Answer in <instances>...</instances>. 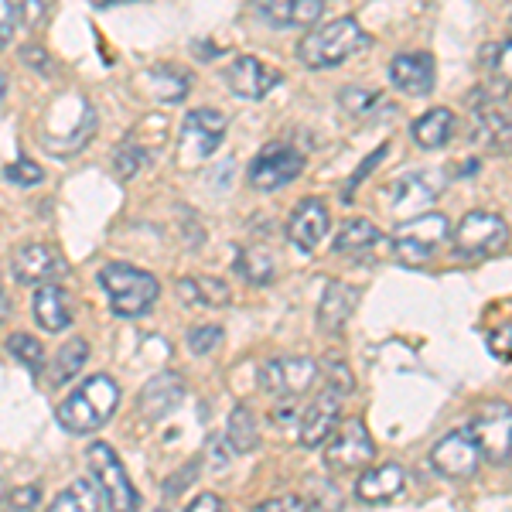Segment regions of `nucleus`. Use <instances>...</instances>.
<instances>
[{"label":"nucleus","instance_id":"f257e3e1","mask_svg":"<svg viewBox=\"0 0 512 512\" xmlns=\"http://www.w3.org/2000/svg\"><path fill=\"white\" fill-rule=\"evenodd\" d=\"M117 407H120V386L106 373H96L86 383H79L76 393L65 396L59 410H55V420L69 434H93L117 414Z\"/></svg>","mask_w":512,"mask_h":512},{"label":"nucleus","instance_id":"f03ea898","mask_svg":"<svg viewBox=\"0 0 512 512\" xmlns=\"http://www.w3.org/2000/svg\"><path fill=\"white\" fill-rule=\"evenodd\" d=\"M369 45V35L362 31V24L345 14V18L325 21L318 28H311L308 35L297 41V59L308 69H338L342 62H349L352 55H359Z\"/></svg>","mask_w":512,"mask_h":512},{"label":"nucleus","instance_id":"7ed1b4c3","mask_svg":"<svg viewBox=\"0 0 512 512\" xmlns=\"http://www.w3.org/2000/svg\"><path fill=\"white\" fill-rule=\"evenodd\" d=\"M99 287L110 297V311L117 318H140L151 311V304L161 297V284L154 274L130 263H106L99 270Z\"/></svg>","mask_w":512,"mask_h":512},{"label":"nucleus","instance_id":"20e7f679","mask_svg":"<svg viewBox=\"0 0 512 512\" xmlns=\"http://www.w3.org/2000/svg\"><path fill=\"white\" fill-rule=\"evenodd\" d=\"M86 465H89V472L96 475L99 489H103L106 502H110L113 512H137L140 509V495L134 489V482H130L127 468H123L120 454L113 451L110 444H106V441L89 444Z\"/></svg>","mask_w":512,"mask_h":512},{"label":"nucleus","instance_id":"39448f33","mask_svg":"<svg viewBox=\"0 0 512 512\" xmlns=\"http://www.w3.org/2000/svg\"><path fill=\"white\" fill-rule=\"evenodd\" d=\"M376 458V441L369 434V427L362 420H342L338 431L325 441V465L328 472L335 475H352V472H362L369 468Z\"/></svg>","mask_w":512,"mask_h":512},{"label":"nucleus","instance_id":"423d86ee","mask_svg":"<svg viewBox=\"0 0 512 512\" xmlns=\"http://www.w3.org/2000/svg\"><path fill=\"white\" fill-rule=\"evenodd\" d=\"M506 243L509 226L495 212H468L454 229V256H461V260H482V256L506 250Z\"/></svg>","mask_w":512,"mask_h":512},{"label":"nucleus","instance_id":"0eeeda50","mask_svg":"<svg viewBox=\"0 0 512 512\" xmlns=\"http://www.w3.org/2000/svg\"><path fill=\"white\" fill-rule=\"evenodd\" d=\"M478 454L492 465H506L512 458V407L502 400H489L468 424Z\"/></svg>","mask_w":512,"mask_h":512},{"label":"nucleus","instance_id":"6e6552de","mask_svg":"<svg viewBox=\"0 0 512 512\" xmlns=\"http://www.w3.org/2000/svg\"><path fill=\"white\" fill-rule=\"evenodd\" d=\"M444 192L441 171H410L386 188V209L393 216H424Z\"/></svg>","mask_w":512,"mask_h":512},{"label":"nucleus","instance_id":"1a4fd4ad","mask_svg":"<svg viewBox=\"0 0 512 512\" xmlns=\"http://www.w3.org/2000/svg\"><path fill=\"white\" fill-rule=\"evenodd\" d=\"M451 236V222L441 212H424V216L407 219L393 236V250L400 260L410 263H424L444 239Z\"/></svg>","mask_w":512,"mask_h":512},{"label":"nucleus","instance_id":"9d476101","mask_svg":"<svg viewBox=\"0 0 512 512\" xmlns=\"http://www.w3.org/2000/svg\"><path fill=\"white\" fill-rule=\"evenodd\" d=\"M229 120L222 117L212 106H198V110L185 113V123H181V161L185 164H198L219 151L222 137H226Z\"/></svg>","mask_w":512,"mask_h":512},{"label":"nucleus","instance_id":"9b49d317","mask_svg":"<svg viewBox=\"0 0 512 512\" xmlns=\"http://www.w3.org/2000/svg\"><path fill=\"white\" fill-rule=\"evenodd\" d=\"M301 171H304L301 151H294L291 144H267L250 161L246 178H250L256 192H277V188L291 185L294 178H301Z\"/></svg>","mask_w":512,"mask_h":512},{"label":"nucleus","instance_id":"f8f14e48","mask_svg":"<svg viewBox=\"0 0 512 512\" xmlns=\"http://www.w3.org/2000/svg\"><path fill=\"white\" fill-rule=\"evenodd\" d=\"M260 386L270 396H301L315 386L318 379V362L315 359H304V355H294V359H270L260 366Z\"/></svg>","mask_w":512,"mask_h":512},{"label":"nucleus","instance_id":"ddd939ff","mask_svg":"<svg viewBox=\"0 0 512 512\" xmlns=\"http://www.w3.org/2000/svg\"><path fill=\"white\" fill-rule=\"evenodd\" d=\"M472 144L485 147V151H492V154H506L512 147V113L499 103V99L475 96Z\"/></svg>","mask_w":512,"mask_h":512},{"label":"nucleus","instance_id":"4468645a","mask_svg":"<svg viewBox=\"0 0 512 512\" xmlns=\"http://www.w3.org/2000/svg\"><path fill=\"white\" fill-rule=\"evenodd\" d=\"M478 461H482V454H478V444L468 427L444 434L431 451L434 472L444 478H472L478 472Z\"/></svg>","mask_w":512,"mask_h":512},{"label":"nucleus","instance_id":"2eb2a0df","mask_svg":"<svg viewBox=\"0 0 512 512\" xmlns=\"http://www.w3.org/2000/svg\"><path fill=\"white\" fill-rule=\"evenodd\" d=\"M226 82L233 89V96L253 103V99H267L274 93L280 82H284V76H280L274 65L256 59V55H239V59L226 65Z\"/></svg>","mask_w":512,"mask_h":512},{"label":"nucleus","instance_id":"dca6fc26","mask_svg":"<svg viewBox=\"0 0 512 512\" xmlns=\"http://www.w3.org/2000/svg\"><path fill=\"white\" fill-rule=\"evenodd\" d=\"M342 403L345 396L328 390L318 393L315 400H311V407L301 414V431H297V441L304 444V448H325V441L338 431V420H342Z\"/></svg>","mask_w":512,"mask_h":512},{"label":"nucleus","instance_id":"f3484780","mask_svg":"<svg viewBox=\"0 0 512 512\" xmlns=\"http://www.w3.org/2000/svg\"><path fill=\"white\" fill-rule=\"evenodd\" d=\"M328 229H332V212L321 198H304L291 212V222H287V236L301 253H315L325 243Z\"/></svg>","mask_w":512,"mask_h":512},{"label":"nucleus","instance_id":"a211bd4d","mask_svg":"<svg viewBox=\"0 0 512 512\" xmlns=\"http://www.w3.org/2000/svg\"><path fill=\"white\" fill-rule=\"evenodd\" d=\"M11 270H14V277H18L21 284L41 287V284H55V277L65 274V260L59 256V250H52V246L28 243V246H21V250L14 253Z\"/></svg>","mask_w":512,"mask_h":512},{"label":"nucleus","instance_id":"6ab92c4d","mask_svg":"<svg viewBox=\"0 0 512 512\" xmlns=\"http://www.w3.org/2000/svg\"><path fill=\"white\" fill-rule=\"evenodd\" d=\"M390 82L407 96H427L437 82L431 52H403L390 62Z\"/></svg>","mask_w":512,"mask_h":512},{"label":"nucleus","instance_id":"aec40b11","mask_svg":"<svg viewBox=\"0 0 512 512\" xmlns=\"http://www.w3.org/2000/svg\"><path fill=\"white\" fill-rule=\"evenodd\" d=\"M253 7L274 28H311L321 21L328 0H253Z\"/></svg>","mask_w":512,"mask_h":512},{"label":"nucleus","instance_id":"412c9836","mask_svg":"<svg viewBox=\"0 0 512 512\" xmlns=\"http://www.w3.org/2000/svg\"><path fill=\"white\" fill-rule=\"evenodd\" d=\"M181 400H185V379L178 373H171V369H164V373H158L140 390L137 410L144 420H161V417H168Z\"/></svg>","mask_w":512,"mask_h":512},{"label":"nucleus","instance_id":"4be33fe9","mask_svg":"<svg viewBox=\"0 0 512 512\" xmlns=\"http://www.w3.org/2000/svg\"><path fill=\"white\" fill-rule=\"evenodd\" d=\"M359 287H349V284H338L332 280L328 284V291L321 294V304H318V325L321 332L328 335H338L345 325H349V318L355 315V304H359Z\"/></svg>","mask_w":512,"mask_h":512},{"label":"nucleus","instance_id":"5701e85b","mask_svg":"<svg viewBox=\"0 0 512 512\" xmlns=\"http://www.w3.org/2000/svg\"><path fill=\"white\" fill-rule=\"evenodd\" d=\"M403 485H407V472L400 465H393V461H386V465L376 468H362L359 482H355V495L362 502H390L403 492Z\"/></svg>","mask_w":512,"mask_h":512},{"label":"nucleus","instance_id":"b1692460","mask_svg":"<svg viewBox=\"0 0 512 512\" xmlns=\"http://www.w3.org/2000/svg\"><path fill=\"white\" fill-rule=\"evenodd\" d=\"M35 321L52 335L72 325V301L59 284H41L35 291Z\"/></svg>","mask_w":512,"mask_h":512},{"label":"nucleus","instance_id":"393cba45","mask_svg":"<svg viewBox=\"0 0 512 512\" xmlns=\"http://www.w3.org/2000/svg\"><path fill=\"white\" fill-rule=\"evenodd\" d=\"M338 106H342L352 120H362V123L383 120L396 110L379 89H362V86H345L342 93H338Z\"/></svg>","mask_w":512,"mask_h":512},{"label":"nucleus","instance_id":"a878e982","mask_svg":"<svg viewBox=\"0 0 512 512\" xmlns=\"http://www.w3.org/2000/svg\"><path fill=\"white\" fill-rule=\"evenodd\" d=\"M451 137H454V113L448 106H434V110H427L424 117L414 120V140L424 151H437Z\"/></svg>","mask_w":512,"mask_h":512},{"label":"nucleus","instance_id":"bb28decb","mask_svg":"<svg viewBox=\"0 0 512 512\" xmlns=\"http://www.w3.org/2000/svg\"><path fill=\"white\" fill-rule=\"evenodd\" d=\"M140 82H144V86L151 89V96H158L161 103H178V99L188 96L192 76L175 69V65H154V69H147L144 76H140Z\"/></svg>","mask_w":512,"mask_h":512},{"label":"nucleus","instance_id":"cd10ccee","mask_svg":"<svg viewBox=\"0 0 512 512\" xmlns=\"http://www.w3.org/2000/svg\"><path fill=\"white\" fill-rule=\"evenodd\" d=\"M226 441H229V451L233 454H250L260 448V424H256L253 410L246 403L229 414V424H226Z\"/></svg>","mask_w":512,"mask_h":512},{"label":"nucleus","instance_id":"c85d7f7f","mask_svg":"<svg viewBox=\"0 0 512 512\" xmlns=\"http://www.w3.org/2000/svg\"><path fill=\"white\" fill-rule=\"evenodd\" d=\"M383 243V233L373 226L369 219H349L335 236V253L338 256H355V253H366L373 246Z\"/></svg>","mask_w":512,"mask_h":512},{"label":"nucleus","instance_id":"c756f323","mask_svg":"<svg viewBox=\"0 0 512 512\" xmlns=\"http://www.w3.org/2000/svg\"><path fill=\"white\" fill-rule=\"evenodd\" d=\"M89 359V342L86 338H72V342L62 345V352L52 359L48 366V386H65L69 379H76V373L86 366Z\"/></svg>","mask_w":512,"mask_h":512},{"label":"nucleus","instance_id":"7c9ffc66","mask_svg":"<svg viewBox=\"0 0 512 512\" xmlns=\"http://www.w3.org/2000/svg\"><path fill=\"white\" fill-rule=\"evenodd\" d=\"M48 512H99V489L93 478H76L72 485L55 495Z\"/></svg>","mask_w":512,"mask_h":512},{"label":"nucleus","instance_id":"2f4dec72","mask_svg":"<svg viewBox=\"0 0 512 512\" xmlns=\"http://www.w3.org/2000/svg\"><path fill=\"white\" fill-rule=\"evenodd\" d=\"M236 274L246 280V284L253 287H267L270 280L277 274V263H274V253L270 250H260V246H253V250H243L236 260Z\"/></svg>","mask_w":512,"mask_h":512},{"label":"nucleus","instance_id":"473e14b6","mask_svg":"<svg viewBox=\"0 0 512 512\" xmlns=\"http://www.w3.org/2000/svg\"><path fill=\"white\" fill-rule=\"evenodd\" d=\"M178 294L188 304H229V287L216 277H188L178 280Z\"/></svg>","mask_w":512,"mask_h":512},{"label":"nucleus","instance_id":"72a5a7b5","mask_svg":"<svg viewBox=\"0 0 512 512\" xmlns=\"http://www.w3.org/2000/svg\"><path fill=\"white\" fill-rule=\"evenodd\" d=\"M7 352H11L14 359H21V366L35 369V373L45 366V345H41V338L28 335V332H18V335L7 338Z\"/></svg>","mask_w":512,"mask_h":512},{"label":"nucleus","instance_id":"f704fd0d","mask_svg":"<svg viewBox=\"0 0 512 512\" xmlns=\"http://www.w3.org/2000/svg\"><path fill=\"white\" fill-rule=\"evenodd\" d=\"M4 178L11 181V185H21V188H31V185H41L45 181V171H41V164L21 158L14 164H7L4 168Z\"/></svg>","mask_w":512,"mask_h":512},{"label":"nucleus","instance_id":"c9c22d12","mask_svg":"<svg viewBox=\"0 0 512 512\" xmlns=\"http://www.w3.org/2000/svg\"><path fill=\"white\" fill-rule=\"evenodd\" d=\"M325 386H328V390H335V393H342V396H352V390H355V379H352L349 362H342V359H328V362H325Z\"/></svg>","mask_w":512,"mask_h":512},{"label":"nucleus","instance_id":"e433bc0d","mask_svg":"<svg viewBox=\"0 0 512 512\" xmlns=\"http://www.w3.org/2000/svg\"><path fill=\"white\" fill-rule=\"evenodd\" d=\"M41 502V489L38 485H21V489L7 492L4 502H0V509L4 512H35Z\"/></svg>","mask_w":512,"mask_h":512},{"label":"nucleus","instance_id":"4c0bfd02","mask_svg":"<svg viewBox=\"0 0 512 512\" xmlns=\"http://www.w3.org/2000/svg\"><path fill=\"white\" fill-rule=\"evenodd\" d=\"M144 164H147V154L140 151L137 144H123L120 151H117V161H113V168H117V175L127 181V178H137Z\"/></svg>","mask_w":512,"mask_h":512},{"label":"nucleus","instance_id":"58836bf2","mask_svg":"<svg viewBox=\"0 0 512 512\" xmlns=\"http://www.w3.org/2000/svg\"><path fill=\"white\" fill-rule=\"evenodd\" d=\"M222 345V328L219 325H198L188 332V349L195 355H209Z\"/></svg>","mask_w":512,"mask_h":512},{"label":"nucleus","instance_id":"ea45409f","mask_svg":"<svg viewBox=\"0 0 512 512\" xmlns=\"http://www.w3.org/2000/svg\"><path fill=\"white\" fill-rule=\"evenodd\" d=\"M386 158V144L383 147H376V151L373 154H369V158L366 161H362L359 164V168H355V175H352V181H349V185H345V202H349V198L355 195V188H359L362 185V181H366L369 178V171H373V168H379V161H383Z\"/></svg>","mask_w":512,"mask_h":512},{"label":"nucleus","instance_id":"a19ab883","mask_svg":"<svg viewBox=\"0 0 512 512\" xmlns=\"http://www.w3.org/2000/svg\"><path fill=\"white\" fill-rule=\"evenodd\" d=\"M14 31H18V7L14 0H0V52L11 45Z\"/></svg>","mask_w":512,"mask_h":512},{"label":"nucleus","instance_id":"79ce46f5","mask_svg":"<svg viewBox=\"0 0 512 512\" xmlns=\"http://www.w3.org/2000/svg\"><path fill=\"white\" fill-rule=\"evenodd\" d=\"M489 352L495 359H512V321H506V325L489 335Z\"/></svg>","mask_w":512,"mask_h":512},{"label":"nucleus","instance_id":"37998d69","mask_svg":"<svg viewBox=\"0 0 512 512\" xmlns=\"http://www.w3.org/2000/svg\"><path fill=\"white\" fill-rule=\"evenodd\" d=\"M48 4H52V0H21V21L28 24V28H38L48 14Z\"/></svg>","mask_w":512,"mask_h":512},{"label":"nucleus","instance_id":"c03bdc74","mask_svg":"<svg viewBox=\"0 0 512 512\" xmlns=\"http://www.w3.org/2000/svg\"><path fill=\"white\" fill-rule=\"evenodd\" d=\"M21 59L31 62V69H35V72H52V59H48V52H41L38 45L21 48Z\"/></svg>","mask_w":512,"mask_h":512},{"label":"nucleus","instance_id":"a18cd8bd","mask_svg":"<svg viewBox=\"0 0 512 512\" xmlns=\"http://www.w3.org/2000/svg\"><path fill=\"white\" fill-rule=\"evenodd\" d=\"M185 512H229V509H226V502H222L219 495L202 492V495H198V499H195L192 506H188Z\"/></svg>","mask_w":512,"mask_h":512},{"label":"nucleus","instance_id":"49530a36","mask_svg":"<svg viewBox=\"0 0 512 512\" xmlns=\"http://www.w3.org/2000/svg\"><path fill=\"white\" fill-rule=\"evenodd\" d=\"M495 72H502L506 79H512V38L506 45H495V62H492Z\"/></svg>","mask_w":512,"mask_h":512},{"label":"nucleus","instance_id":"de8ad7c7","mask_svg":"<svg viewBox=\"0 0 512 512\" xmlns=\"http://www.w3.org/2000/svg\"><path fill=\"white\" fill-rule=\"evenodd\" d=\"M294 400H297V396H280V403L274 407V420L280 427H287L291 420H297V403Z\"/></svg>","mask_w":512,"mask_h":512},{"label":"nucleus","instance_id":"09e8293b","mask_svg":"<svg viewBox=\"0 0 512 512\" xmlns=\"http://www.w3.org/2000/svg\"><path fill=\"white\" fill-rule=\"evenodd\" d=\"M253 512H284V499H267L260 506H253Z\"/></svg>","mask_w":512,"mask_h":512},{"label":"nucleus","instance_id":"8fccbe9b","mask_svg":"<svg viewBox=\"0 0 512 512\" xmlns=\"http://www.w3.org/2000/svg\"><path fill=\"white\" fill-rule=\"evenodd\" d=\"M7 315H11V301H7V294L0 291V325L7 321Z\"/></svg>","mask_w":512,"mask_h":512},{"label":"nucleus","instance_id":"3c124183","mask_svg":"<svg viewBox=\"0 0 512 512\" xmlns=\"http://www.w3.org/2000/svg\"><path fill=\"white\" fill-rule=\"evenodd\" d=\"M4 96H7V76L0 72V103H4Z\"/></svg>","mask_w":512,"mask_h":512},{"label":"nucleus","instance_id":"603ef678","mask_svg":"<svg viewBox=\"0 0 512 512\" xmlns=\"http://www.w3.org/2000/svg\"><path fill=\"white\" fill-rule=\"evenodd\" d=\"M96 4H103V7H113V4H127V0H96Z\"/></svg>","mask_w":512,"mask_h":512},{"label":"nucleus","instance_id":"864d4df0","mask_svg":"<svg viewBox=\"0 0 512 512\" xmlns=\"http://www.w3.org/2000/svg\"><path fill=\"white\" fill-rule=\"evenodd\" d=\"M0 502H4V492H0Z\"/></svg>","mask_w":512,"mask_h":512},{"label":"nucleus","instance_id":"5fc2aeb1","mask_svg":"<svg viewBox=\"0 0 512 512\" xmlns=\"http://www.w3.org/2000/svg\"><path fill=\"white\" fill-rule=\"evenodd\" d=\"M158 512H168V509H158Z\"/></svg>","mask_w":512,"mask_h":512},{"label":"nucleus","instance_id":"6e6d98bb","mask_svg":"<svg viewBox=\"0 0 512 512\" xmlns=\"http://www.w3.org/2000/svg\"><path fill=\"white\" fill-rule=\"evenodd\" d=\"M509 28H512V18H509Z\"/></svg>","mask_w":512,"mask_h":512}]
</instances>
